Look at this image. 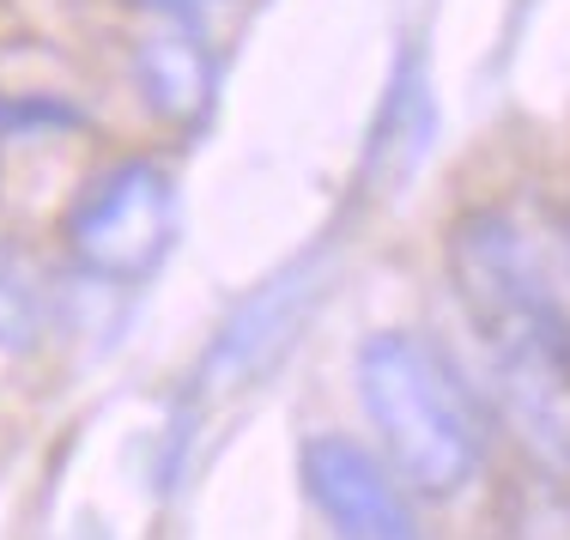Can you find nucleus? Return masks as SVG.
<instances>
[{
    "instance_id": "6e6552de",
    "label": "nucleus",
    "mask_w": 570,
    "mask_h": 540,
    "mask_svg": "<svg viewBox=\"0 0 570 540\" xmlns=\"http://www.w3.org/2000/svg\"><path fill=\"white\" fill-rule=\"evenodd\" d=\"M49 316H56V298H49L43 274L19 249H0V353H37L49 334Z\"/></svg>"
},
{
    "instance_id": "7ed1b4c3",
    "label": "nucleus",
    "mask_w": 570,
    "mask_h": 540,
    "mask_svg": "<svg viewBox=\"0 0 570 540\" xmlns=\"http://www.w3.org/2000/svg\"><path fill=\"white\" fill-rule=\"evenodd\" d=\"M176 225H183V195L176 170L153 153L110 158L79 183V195L61 213V255L86 286L134 292L170 262Z\"/></svg>"
},
{
    "instance_id": "f257e3e1",
    "label": "nucleus",
    "mask_w": 570,
    "mask_h": 540,
    "mask_svg": "<svg viewBox=\"0 0 570 540\" xmlns=\"http://www.w3.org/2000/svg\"><path fill=\"white\" fill-rule=\"evenodd\" d=\"M376 455L413 498H461L485 468V425L468 383L425 334L383 328L352 359Z\"/></svg>"
},
{
    "instance_id": "423d86ee",
    "label": "nucleus",
    "mask_w": 570,
    "mask_h": 540,
    "mask_svg": "<svg viewBox=\"0 0 570 540\" xmlns=\"http://www.w3.org/2000/svg\"><path fill=\"white\" fill-rule=\"evenodd\" d=\"M128 73L140 91L146 116L170 134H195L213 116L219 98V49L200 24H176V19H153L128 49Z\"/></svg>"
},
{
    "instance_id": "1a4fd4ad",
    "label": "nucleus",
    "mask_w": 570,
    "mask_h": 540,
    "mask_svg": "<svg viewBox=\"0 0 570 540\" xmlns=\"http://www.w3.org/2000/svg\"><path fill=\"white\" fill-rule=\"evenodd\" d=\"M79 116L67 98H43V91H24V98L0 104V134H31V128H79Z\"/></svg>"
},
{
    "instance_id": "9b49d317",
    "label": "nucleus",
    "mask_w": 570,
    "mask_h": 540,
    "mask_svg": "<svg viewBox=\"0 0 570 540\" xmlns=\"http://www.w3.org/2000/svg\"><path fill=\"white\" fill-rule=\"evenodd\" d=\"M564 237H570V225H564Z\"/></svg>"
},
{
    "instance_id": "f03ea898",
    "label": "nucleus",
    "mask_w": 570,
    "mask_h": 540,
    "mask_svg": "<svg viewBox=\"0 0 570 540\" xmlns=\"http://www.w3.org/2000/svg\"><path fill=\"white\" fill-rule=\"evenodd\" d=\"M450 286L480 341L492 346L498 376H552L570 383V310L547 274V255L510 207H468L443 237Z\"/></svg>"
},
{
    "instance_id": "0eeeda50",
    "label": "nucleus",
    "mask_w": 570,
    "mask_h": 540,
    "mask_svg": "<svg viewBox=\"0 0 570 540\" xmlns=\"http://www.w3.org/2000/svg\"><path fill=\"white\" fill-rule=\"evenodd\" d=\"M431 128H438V110H431V79H425V56L406 49L395 79H389V98L376 110V128H371V170L376 188H401L425 165V146H431Z\"/></svg>"
},
{
    "instance_id": "9d476101",
    "label": "nucleus",
    "mask_w": 570,
    "mask_h": 540,
    "mask_svg": "<svg viewBox=\"0 0 570 540\" xmlns=\"http://www.w3.org/2000/svg\"><path fill=\"white\" fill-rule=\"evenodd\" d=\"M134 7H140L146 19H176V24H200V31H207V12L219 7V0H134Z\"/></svg>"
},
{
    "instance_id": "20e7f679",
    "label": "nucleus",
    "mask_w": 570,
    "mask_h": 540,
    "mask_svg": "<svg viewBox=\"0 0 570 540\" xmlns=\"http://www.w3.org/2000/svg\"><path fill=\"white\" fill-rule=\"evenodd\" d=\"M328 274H334V249L322 243V249H304L297 262H285L274 279H262V286L225 316V328L213 334V346L200 353L195 383L207 389V395H237V389H249L255 376L297 341L304 316L322 304Z\"/></svg>"
},
{
    "instance_id": "39448f33",
    "label": "nucleus",
    "mask_w": 570,
    "mask_h": 540,
    "mask_svg": "<svg viewBox=\"0 0 570 540\" xmlns=\"http://www.w3.org/2000/svg\"><path fill=\"white\" fill-rule=\"evenodd\" d=\"M297 480L334 540H425L413 517V492L358 438L309 431L297 450Z\"/></svg>"
}]
</instances>
